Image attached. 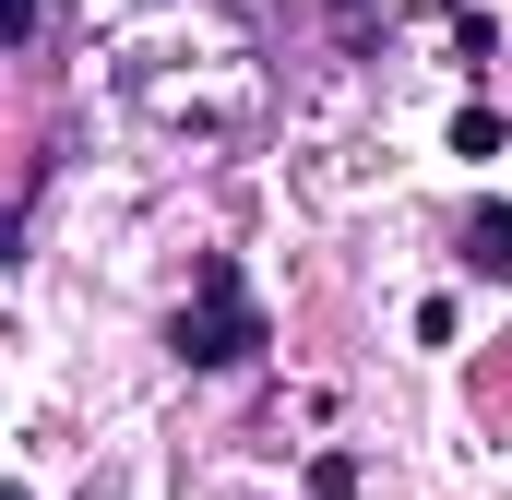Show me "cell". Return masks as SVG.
I'll use <instances>...</instances> for the list:
<instances>
[{"instance_id":"obj_1","label":"cell","mask_w":512,"mask_h":500,"mask_svg":"<svg viewBox=\"0 0 512 500\" xmlns=\"http://www.w3.org/2000/svg\"><path fill=\"white\" fill-rule=\"evenodd\" d=\"M262 346H274L262 286L239 274V250H203V262H191V298L167 310V358H179L191 381H227V370H251Z\"/></svg>"},{"instance_id":"obj_2","label":"cell","mask_w":512,"mask_h":500,"mask_svg":"<svg viewBox=\"0 0 512 500\" xmlns=\"http://www.w3.org/2000/svg\"><path fill=\"white\" fill-rule=\"evenodd\" d=\"M465 274L512 286V203H477V215H465Z\"/></svg>"},{"instance_id":"obj_3","label":"cell","mask_w":512,"mask_h":500,"mask_svg":"<svg viewBox=\"0 0 512 500\" xmlns=\"http://www.w3.org/2000/svg\"><path fill=\"white\" fill-rule=\"evenodd\" d=\"M453 155H501V108H453Z\"/></svg>"},{"instance_id":"obj_4","label":"cell","mask_w":512,"mask_h":500,"mask_svg":"<svg viewBox=\"0 0 512 500\" xmlns=\"http://www.w3.org/2000/svg\"><path fill=\"white\" fill-rule=\"evenodd\" d=\"M310 500H358V453H310Z\"/></svg>"},{"instance_id":"obj_5","label":"cell","mask_w":512,"mask_h":500,"mask_svg":"<svg viewBox=\"0 0 512 500\" xmlns=\"http://www.w3.org/2000/svg\"><path fill=\"white\" fill-rule=\"evenodd\" d=\"M48 12H60V0H12V48H36V36H48Z\"/></svg>"}]
</instances>
